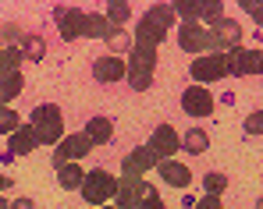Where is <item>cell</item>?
I'll return each instance as SVG.
<instances>
[{
    "mask_svg": "<svg viewBox=\"0 0 263 209\" xmlns=\"http://www.w3.org/2000/svg\"><path fill=\"white\" fill-rule=\"evenodd\" d=\"M153 68H157V50H149V46H135L128 57V82L132 89H149L153 85Z\"/></svg>",
    "mask_w": 263,
    "mask_h": 209,
    "instance_id": "cell-3",
    "label": "cell"
},
{
    "mask_svg": "<svg viewBox=\"0 0 263 209\" xmlns=\"http://www.w3.org/2000/svg\"><path fill=\"white\" fill-rule=\"evenodd\" d=\"M57 181H61V188H82V181H86V167H79V163H64V167H57Z\"/></svg>",
    "mask_w": 263,
    "mask_h": 209,
    "instance_id": "cell-19",
    "label": "cell"
},
{
    "mask_svg": "<svg viewBox=\"0 0 263 209\" xmlns=\"http://www.w3.org/2000/svg\"><path fill=\"white\" fill-rule=\"evenodd\" d=\"M11 209H36V202H32V199H18Z\"/></svg>",
    "mask_w": 263,
    "mask_h": 209,
    "instance_id": "cell-35",
    "label": "cell"
},
{
    "mask_svg": "<svg viewBox=\"0 0 263 209\" xmlns=\"http://www.w3.org/2000/svg\"><path fill=\"white\" fill-rule=\"evenodd\" d=\"M135 209H167V206L160 202V195H149V199H142V202H139Z\"/></svg>",
    "mask_w": 263,
    "mask_h": 209,
    "instance_id": "cell-33",
    "label": "cell"
},
{
    "mask_svg": "<svg viewBox=\"0 0 263 209\" xmlns=\"http://www.w3.org/2000/svg\"><path fill=\"white\" fill-rule=\"evenodd\" d=\"M22 75H7V78H0V107H7V99H14L18 92H22Z\"/></svg>",
    "mask_w": 263,
    "mask_h": 209,
    "instance_id": "cell-23",
    "label": "cell"
},
{
    "mask_svg": "<svg viewBox=\"0 0 263 209\" xmlns=\"http://www.w3.org/2000/svg\"><path fill=\"white\" fill-rule=\"evenodd\" d=\"M86 138L92 142V145H107L110 138H114V124L107 121V117H92L86 124Z\"/></svg>",
    "mask_w": 263,
    "mask_h": 209,
    "instance_id": "cell-18",
    "label": "cell"
},
{
    "mask_svg": "<svg viewBox=\"0 0 263 209\" xmlns=\"http://www.w3.org/2000/svg\"><path fill=\"white\" fill-rule=\"evenodd\" d=\"M220 14H224V4H203V14H199V18H210V22H220Z\"/></svg>",
    "mask_w": 263,
    "mask_h": 209,
    "instance_id": "cell-32",
    "label": "cell"
},
{
    "mask_svg": "<svg viewBox=\"0 0 263 209\" xmlns=\"http://www.w3.org/2000/svg\"><path fill=\"white\" fill-rule=\"evenodd\" d=\"M178 43H181V50L203 57V50H206V29H203L199 22H185V25L178 29Z\"/></svg>",
    "mask_w": 263,
    "mask_h": 209,
    "instance_id": "cell-14",
    "label": "cell"
},
{
    "mask_svg": "<svg viewBox=\"0 0 263 209\" xmlns=\"http://www.w3.org/2000/svg\"><path fill=\"white\" fill-rule=\"evenodd\" d=\"M0 209H7V202H4V199H0Z\"/></svg>",
    "mask_w": 263,
    "mask_h": 209,
    "instance_id": "cell-38",
    "label": "cell"
},
{
    "mask_svg": "<svg viewBox=\"0 0 263 209\" xmlns=\"http://www.w3.org/2000/svg\"><path fill=\"white\" fill-rule=\"evenodd\" d=\"M246 131H249V135H263V110H256V114L246 117Z\"/></svg>",
    "mask_w": 263,
    "mask_h": 209,
    "instance_id": "cell-31",
    "label": "cell"
},
{
    "mask_svg": "<svg viewBox=\"0 0 263 209\" xmlns=\"http://www.w3.org/2000/svg\"><path fill=\"white\" fill-rule=\"evenodd\" d=\"M206 145H210V135L203 128H192L181 135V149H189V153H206Z\"/></svg>",
    "mask_w": 263,
    "mask_h": 209,
    "instance_id": "cell-21",
    "label": "cell"
},
{
    "mask_svg": "<svg viewBox=\"0 0 263 209\" xmlns=\"http://www.w3.org/2000/svg\"><path fill=\"white\" fill-rule=\"evenodd\" d=\"M22 50H0V78H7V75H18V68H22Z\"/></svg>",
    "mask_w": 263,
    "mask_h": 209,
    "instance_id": "cell-22",
    "label": "cell"
},
{
    "mask_svg": "<svg viewBox=\"0 0 263 209\" xmlns=\"http://www.w3.org/2000/svg\"><path fill=\"white\" fill-rule=\"evenodd\" d=\"M18 114H14V110H7V107H0V135H7V131H11V135H14V131H18Z\"/></svg>",
    "mask_w": 263,
    "mask_h": 209,
    "instance_id": "cell-27",
    "label": "cell"
},
{
    "mask_svg": "<svg viewBox=\"0 0 263 209\" xmlns=\"http://www.w3.org/2000/svg\"><path fill=\"white\" fill-rule=\"evenodd\" d=\"M114 192H118V181H114V174H107V170H89L86 181H82V199H86L89 206H103L107 199H114Z\"/></svg>",
    "mask_w": 263,
    "mask_h": 209,
    "instance_id": "cell-4",
    "label": "cell"
},
{
    "mask_svg": "<svg viewBox=\"0 0 263 209\" xmlns=\"http://www.w3.org/2000/svg\"><path fill=\"white\" fill-rule=\"evenodd\" d=\"M224 68H228V75H238V78L256 75V71H260V50L235 46V50H228V53H224Z\"/></svg>",
    "mask_w": 263,
    "mask_h": 209,
    "instance_id": "cell-9",
    "label": "cell"
},
{
    "mask_svg": "<svg viewBox=\"0 0 263 209\" xmlns=\"http://www.w3.org/2000/svg\"><path fill=\"white\" fill-rule=\"evenodd\" d=\"M224 75H228L224 53H203V57L192 60V78H196V82H220Z\"/></svg>",
    "mask_w": 263,
    "mask_h": 209,
    "instance_id": "cell-11",
    "label": "cell"
},
{
    "mask_svg": "<svg viewBox=\"0 0 263 209\" xmlns=\"http://www.w3.org/2000/svg\"><path fill=\"white\" fill-rule=\"evenodd\" d=\"M260 209H263V199H260Z\"/></svg>",
    "mask_w": 263,
    "mask_h": 209,
    "instance_id": "cell-40",
    "label": "cell"
},
{
    "mask_svg": "<svg viewBox=\"0 0 263 209\" xmlns=\"http://www.w3.org/2000/svg\"><path fill=\"white\" fill-rule=\"evenodd\" d=\"M260 71H263V50H260Z\"/></svg>",
    "mask_w": 263,
    "mask_h": 209,
    "instance_id": "cell-37",
    "label": "cell"
},
{
    "mask_svg": "<svg viewBox=\"0 0 263 209\" xmlns=\"http://www.w3.org/2000/svg\"><path fill=\"white\" fill-rule=\"evenodd\" d=\"M7 188H11V177H4V174H0V192H7Z\"/></svg>",
    "mask_w": 263,
    "mask_h": 209,
    "instance_id": "cell-36",
    "label": "cell"
},
{
    "mask_svg": "<svg viewBox=\"0 0 263 209\" xmlns=\"http://www.w3.org/2000/svg\"><path fill=\"white\" fill-rule=\"evenodd\" d=\"M32 131L40 138V145H57L64 138V117L53 103H43L32 110Z\"/></svg>",
    "mask_w": 263,
    "mask_h": 209,
    "instance_id": "cell-2",
    "label": "cell"
},
{
    "mask_svg": "<svg viewBox=\"0 0 263 209\" xmlns=\"http://www.w3.org/2000/svg\"><path fill=\"white\" fill-rule=\"evenodd\" d=\"M107 46H110V50H114V57H118V53H128L132 39L125 36V32H121V29H114V32L107 36Z\"/></svg>",
    "mask_w": 263,
    "mask_h": 209,
    "instance_id": "cell-26",
    "label": "cell"
},
{
    "mask_svg": "<svg viewBox=\"0 0 263 209\" xmlns=\"http://www.w3.org/2000/svg\"><path fill=\"white\" fill-rule=\"evenodd\" d=\"M53 22H57V29H61L64 39H79L86 32V11H79V7H57Z\"/></svg>",
    "mask_w": 263,
    "mask_h": 209,
    "instance_id": "cell-12",
    "label": "cell"
},
{
    "mask_svg": "<svg viewBox=\"0 0 263 209\" xmlns=\"http://www.w3.org/2000/svg\"><path fill=\"white\" fill-rule=\"evenodd\" d=\"M238 43H242V25L231 22V18L214 22L210 32H206V50H210V53H228V50H235Z\"/></svg>",
    "mask_w": 263,
    "mask_h": 209,
    "instance_id": "cell-5",
    "label": "cell"
},
{
    "mask_svg": "<svg viewBox=\"0 0 263 209\" xmlns=\"http://www.w3.org/2000/svg\"><path fill=\"white\" fill-rule=\"evenodd\" d=\"M149 156L157 160V163H164V160H171L178 149H181V135H178L171 124H160L157 131H153V138H149Z\"/></svg>",
    "mask_w": 263,
    "mask_h": 209,
    "instance_id": "cell-7",
    "label": "cell"
},
{
    "mask_svg": "<svg viewBox=\"0 0 263 209\" xmlns=\"http://www.w3.org/2000/svg\"><path fill=\"white\" fill-rule=\"evenodd\" d=\"M196 209H220V199L217 195H203V199L196 202Z\"/></svg>",
    "mask_w": 263,
    "mask_h": 209,
    "instance_id": "cell-34",
    "label": "cell"
},
{
    "mask_svg": "<svg viewBox=\"0 0 263 209\" xmlns=\"http://www.w3.org/2000/svg\"><path fill=\"white\" fill-rule=\"evenodd\" d=\"M128 14H132L128 4H107V22H110L114 29H121V25L128 22Z\"/></svg>",
    "mask_w": 263,
    "mask_h": 209,
    "instance_id": "cell-24",
    "label": "cell"
},
{
    "mask_svg": "<svg viewBox=\"0 0 263 209\" xmlns=\"http://www.w3.org/2000/svg\"><path fill=\"white\" fill-rule=\"evenodd\" d=\"M149 167H157V160L149 156V149H132L128 156L121 160V170H125L121 177H142Z\"/></svg>",
    "mask_w": 263,
    "mask_h": 209,
    "instance_id": "cell-16",
    "label": "cell"
},
{
    "mask_svg": "<svg viewBox=\"0 0 263 209\" xmlns=\"http://www.w3.org/2000/svg\"><path fill=\"white\" fill-rule=\"evenodd\" d=\"M43 53H46V43L40 36H29L22 46V57H29V60H43Z\"/></svg>",
    "mask_w": 263,
    "mask_h": 209,
    "instance_id": "cell-25",
    "label": "cell"
},
{
    "mask_svg": "<svg viewBox=\"0 0 263 209\" xmlns=\"http://www.w3.org/2000/svg\"><path fill=\"white\" fill-rule=\"evenodd\" d=\"M181 110H185L189 117H210V114H214V96H210V89H203V85L185 89V92H181Z\"/></svg>",
    "mask_w": 263,
    "mask_h": 209,
    "instance_id": "cell-10",
    "label": "cell"
},
{
    "mask_svg": "<svg viewBox=\"0 0 263 209\" xmlns=\"http://www.w3.org/2000/svg\"><path fill=\"white\" fill-rule=\"evenodd\" d=\"M89 149H92V142L86 138V131L61 138V142L53 145V167H64V163H75V160H82Z\"/></svg>",
    "mask_w": 263,
    "mask_h": 209,
    "instance_id": "cell-8",
    "label": "cell"
},
{
    "mask_svg": "<svg viewBox=\"0 0 263 209\" xmlns=\"http://www.w3.org/2000/svg\"><path fill=\"white\" fill-rule=\"evenodd\" d=\"M100 209H118V206H100Z\"/></svg>",
    "mask_w": 263,
    "mask_h": 209,
    "instance_id": "cell-39",
    "label": "cell"
},
{
    "mask_svg": "<svg viewBox=\"0 0 263 209\" xmlns=\"http://www.w3.org/2000/svg\"><path fill=\"white\" fill-rule=\"evenodd\" d=\"M171 22H175V7H167V4H153V7L142 14L139 29H135V46H149V50H157V43L167 39Z\"/></svg>",
    "mask_w": 263,
    "mask_h": 209,
    "instance_id": "cell-1",
    "label": "cell"
},
{
    "mask_svg": "<svg viewBox=\"0 0 263 209\" xmlns=\"http://www.w3.org/2000/svg\"><path fill=\"white\" fill-rule=\"evenodd\" d=\"M203 184H206V192H210V195L228 192V177H224V174H206V177H203Z\"/></svg>",
    "mask_w": 263,
    "mask_h": 209,
    "instance_id": "cell-28",
    "label": "cell"
},
{
    "mask_svg": "<svg viewBox=\"0 0 263 209\" xmlns=\"http://www.w3.org/2000/svg\"><path fill=\"white\" fill-rule=\"evenodd\" d=\"M157 174H160L171 188H189V184H192V170L185 167V163H178V160H164V163H157Z\"/></svg>",
    "mask_w": 263,
    "mask_h": 209,
    "instance_id": "cell-15",
    "label": "cell"
},
{
    "mask_svg": "<svg viewBox=\"0 0 263 209\" xmlns=\"http://www.w3.org/2000/svg\"><path fill=\"white\" fill-rule=\"evenodd\" d=\"M128 75V64L121 60V57H114V53H107V57H96V64H92V78L103 85L110 82H121Z\"/></svg>",
    "mask_w": 263,
    "mask_h": 209,
    "instance_id": "cell-13",
    "label": "cell"
},
{
    "mask_svg": "<svg viewBox=\"0 0 263 209\" xmlns=\"http://www.w3.org/2000/svg\"><path fill=\"white\" fill-rule=\"evenodd\" d=\"M0 32H4V39L18 43V46H25V39H29V36H25V32H22V29H18V25H14V22H11V25H4V29H0Z\"/></svg>",
    "mask_w": 263,
    "mask_h": 209,
    "instance_id": "cell-30",
    "label": "cell"
},
{
    "mask_svg": "<svg viewBox=\"0 0 263 209\" xmlns=\"http://www.w3.org/2000/svg\"><path fill=\"white\" fill-rule=\"evenodd\" d=\"M7 145H11V153H14V156H29V153L40 145V138H36L32 124H22L14 135H11V142H7Z\"/></svg>",
    "mask_w": 263,
    "mask_h": 209,
    "instance_id": "cell-17",
    "label": "cell"
},
{
    "mask_svg": "<svg viewBox=\"0 0 263 209\" xmlns=\"http://www.w3.org/2000/svg\"><path fill=\"white\" fill-rule=\"evenodd\" d=\"M157 195L153 184H146L142 177H118V192H114V206L118 209H135L142 199Z\"/></svg>",
    "mask_w": 263,
    "mask_h": 209,
    "instance_id": "cell-6",
    "label": "cell"
},
{
    "mask_svg": "<svg viewBox=\"0 0 263 209\" xmlns=\"http://www.w3.org/2000/svg\"><path fill=\"white\" fill-rule=\"evenodd\" d=\"M114 32V25L107 22V14H86V32L82 36H92V39H107Z\"/></svg>",
    "mask_w": 263,
    "mask_h": 209,
    "instance_id": "cell-20",
    "label": "cell"
},
{
    "mask_svg": "<svg viewBox=\"0 0 263 209\" xmlns=\"http://www.w3.org/2000/svg\"><path fill=\"white\" fill-rule=\"evenodd\" d=\"M175 14L189 18V22H199V14H203V4H175Z\"/></svg>",
    "mask_w": 263,
    "mask_h": 209,
    "instance_id": "cell-29",
    "label": "cell"
}]
</instances>
